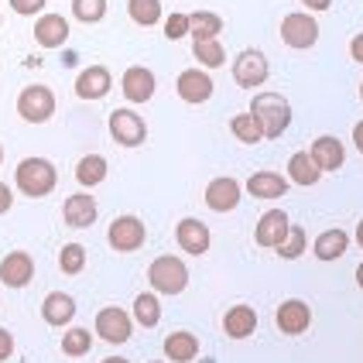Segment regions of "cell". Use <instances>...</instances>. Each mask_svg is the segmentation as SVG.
I'll return each instance as SVG.
<instances>
[{"instance_id":"cell-1","label":"cell","mask_w":363,"mask_h":363,"mask_svg":"<svg viewBox=\"0 0 363 363\" xmlns=\"http://www.w3.org/2000/svg\"><path fill=\"white\" fill-rule=\"evenodd\" d=\"M250 117L257 121L264 138H281L284 127L291 123V103L284 100L281 93H261L250 100Z\"/></svg>"},{"instance_id":"cell-2","label":"cell","mask_w":363,"mask_h":363,"mask_svg":"<svg viewBox=\"0 0 363 363\" xmlns=\"http://www.w3.org/2000/svg\"><path fill=\"white\" fill-rule=\"evenodd\" d=\"M14 182L28 199H41V196L55 192L59 175H55V164L45 162V158H24L18 164V172H14Z\"/></svg>"},{"instance_id":"cell-3","label":"cell","mask_w":363,"mask_h":363,"mask_svg":"<svg viewBox=\"0 0 363 363\" xmlns=\"http://www.w3.org/2000/svg\"><path fill=\"white\" fill-rule=\"evenodd\" d=\"M147 281H151L155 291H162V295H179V291H185V284H189V267H185L179 257L164 254L158 261H151Z\"/></svg>"},{"instance_id":"cell-4","label":"cell","mask_w":363,"mask_h":363,"mask_svg":"<svg viewBox=\"0 0 363 363\" xmlns=\"http://www.w3.org/2000/svg\"><path fill=\"white\" fill-rule=\"evenodd\" d=\"M18 113H21V121H28V123L52 121V113H55V93L48 86H41V82L24 86L18 96Z\"/></svg>"},{"instance_id":"cell-5","label":"cell","mask_w":363,"mask_h":363,"mask_svg":"<svg viewBox=\"0 0 363 363\" xmlns=\"http://www.w3.org/2000/svg\"><path fill=\"white\" fill-rule=\"evenodd\" d=\"M267 76H271V65L264 59V52H257V48H243L240 55H237V62H233V82L243 86V89L264 86Z\"/></svg>"},{"instance_id":"cell-6","label":"cell","mask_w":363,"mask_h":363,"mask_svg":"<svg viewBox=\"0 0 363 363\" xmlns=\"http://www.w3.org/2000/svg\"><path fill=\"white\" fill-rule=\"evenodd\" d=\"M106 240L121 254H134V250L144 247L147 233H144V223L138 216H117V220L110 223V230H106Z\"/></svg>"},{"instance_id":"cell-7","label":"cell","mask_w":363,"mask_h":363,"mask_svg":"<svg viewBox=\"0 0 363 363\" xmlns=\"http://www.w3.org/2000/svg\"><path fill=\"white\" fill-rule=\"evenodd\" d=\"M110 138L123 147H141L147 141V127L134 110H113L110 113Z\"/></svg>"},{"instance_id":"cell-8","label":"cell","mask_w":363,"mask_h":363,"mask_svg":"<svg viewBox=\"0 0 363 363\" xmlns=\"http://www.w3.org/2000/svg\"><path fill=\"white\" fill-rule=\"evenodd\" d=\"M315 38H319V21L312 18V14L295 11V14H288L281 21V41L288 48H312Z\"/></svg>"},{"instance_id":"cell-9","label":"cell","mask_w":363,"mask_h":363,"mask_svg":"<svg viewBox=\"0 0 363 363\" xmlns=\"http://www.w3.org/2000/svg\"><path fill=\"white\" fill-rule=\"evenodd\" d=\"M130 319H134V315H127L117 305L100 308V312H96V333H100V340H106V343H127L130 333H134V323H130Z\"/></svg>"},{"instance_id":"cell-10","label":"cell","mask_w":363,"mask_h":363,"mask_svg":"<svg viewBox=\"0 0 363 363\" xmlns=\"http://www.w3.org/2000/svg\"><path fill=\"white\" fill-rule=\"evenodd\" d=\"M31 278H35V261H31V254L11 250V254L0 261V281L7 284V288H28Z\"/></svg>"},{"instance_id":"cell-11","label":"cell","mask_w":363,"mask_h":363,"mask_svg":"<svg viewBox=\"0 0 363 363\" xmlns=\"http://www.w3.org/2000/svg\"><path fill=\"white\" fill-rule=\"evenodd\" d=\"M175 240H179V247L185 254L199 257V254H206L213 247V233H209V226L202 220H182L175 226Z\"/></svg>"},{"instance_id":"cell-12","label":"cell","mask_w":363,"mask_h":363,"mask_svg":"<svg viewBox=\"0 0 363 363\" xmlns=\"http://www.w3.org/2000/svg\"><path fill=\"white\" fill-rule=\"evenodd\" d=\"M62 216L65 223L72 226V230H86V226H93L96 216H100V202L93 199L89 192H79V196H69L65 206H62Z\"/></svg>"},{"instance_id":"cell-13","label":"cell","mask_w":363,"mask_h":363,"mask_svg":"<svg viewBox=\"0 0 363 363\" xmlns=\"http://www.w3.org/2000/svg\"><path fill=\"white\" fill-rule=\"evenodd\" d=\"M278 329L284 336H302L305 329L312 325V308L302 302V298H288V302L278 305Z\"/></svg>"},{"instance_id":"cell-14","label":"cell","mask_w":363,"mask_h":363,"mask_svg":"<svg viewBox=\"0 0 363 363\" xmlns=\"http://www.w3.org/2000/svg\"><path fill=\"white\" fill-rule=\"evenodd\" d=\"M237 202H240V182L237 179L220 175L206 185V206L213 213H230V209H237Z\"/></svg>"},{"instance_id":"cell-15","label":"cell","mask_w":363,"mask_h":363,"mask_svg":"<svg viewBox=\"0 0 363 363\" xmlns=\"http://www.w3.org/2000/svg\"><path fill=\"white\" fill-rule=\"evenodd\" d=\"M175 89L185 103H206L213 96V76L202 72V69H185L175 82Z\"/></svg>"},{"instance_id":"cell-16","label":"cell","mask_w":363,"mask_h":363,"mask_svg":"<svg viewBox=\"0 0 363 363\" xmlns=\"http://www.w3.org/2000/svg\"><path fill=\"white\" fill-rule=\"evenodd\" d=\"M110 86H113L110 69H103V65H89V69H82L79 79H76V96H79V100H100V96L110 93Z\"/></svg>"},{"instance_id":"cell-17","label":"cell","mask_w":363,"mask_h":363,"mask_svg":"<svg viewBox=\"0 0 363 363\" xmlns=\"http://www.w3.org/2000/svg\"><path fill=\"white\" fill-rule=\"evenodd\" d=\"M155 96V72L144 65H130L123 72V100L130 103H147Z\"/></svg>"},{"instance_id":"cell-18","label":"cell","mask_w":363,"mask_h":363,"mask_svg":"<svg viewBox=\"0 0 363 363\" xmlns=\"http://www.w3.org/2000/svg\"><path fill=\"white\" fill-rule=\"evenodd\" d=\"M308 155H312V162L319 164V172H336L346 162V151L340 138H315L312 147H308Z\"/></svg>"},{"instance_id":"cell-19","label":"cell","mask_w":363,"mask_h":363,"mask_svg":"<svg viewBox=\"0 0 363 363\" xmlns=\"http://www.w3.org/2000/svg\"><path fill=\"white\" fill-rule=\"evenodd\" d=\"M254 329H257V312H254L250 305H233V308H226V315H223V333H226L230 340H247V336H254Z\"/></svg>"},{"instance_id":"cell-20","label":"cell","mask_w":363,"mask_h":363,"mask_svg":"<svg viewBox=\"0 0 363 363\" xmlns=\"http://www.w3.org/2000/svg\"><path fill=\"white\" fill-rule=\"evenodd\" d=\"M288 230H291L288 213H284V209H271V213H264L261 223H257V243L274 250V247H278V243L288 237Z\"/></svg>"},{"instance_id":"cell-21","label":"cell","mask_w":363,"mask_h":363,"mask_svg":"<svg viewBox=\"0 0 363 363\" xmlns=\"http://www.w3.org/2000/svg\"><path fill=\"white\" fill-rule=\"evenodd\" d=\"M69 38V21L62 14H45V18L35 21V41L41 48H59Z\"/></svg>"},{"instance_id":"cell-22","label":"cell","mask_w":363,"mask_h":363,"mask_svg":"<svg viewBox=\"0 0 363 363\" xmlns=\"http://www.w3.org/2000/svg\"><path fill=\"white\" fill-rule=\"evenodd\" d=\"M247 192L254 199H281L284 192H288V182L278 172H254L250 182H247Z\"/></svg>"},{"instance_id":"cell-23","label":"cell","mask_w":363,"mask_h":363,"mask_svg":"<svg viewBox=\"0 0 363 363\" xmlns=\"http://www.w3.org/2000/svg\"><path fill=\"white\" fill-rule=\"evenodd\" d=\"M41 315H45V323L48 325H69L76 319V302L65 295V291H52L45 305H41Z\"/></svg>"},{"instance_id":"cell-24","label":"cell","mask_w":363,"mask_h":363,"mask_svg":"<svg viewBox=\"0 0 363 363\" xmlns=\"http://www.w3.org/2000/svg\"><path fill=\"white\" fill-rule=\"evenodd\" d=\"M164 357L172 363H192L199 357V340L192 336V333H168V340H164Z\"/></svg>"},{"instance_id":"cell-25","label":"cell","mask_w":363,"mask_h":363,"mask_svg":"<svg viewBox=\"0 0 363 363\" xmlns=\"http://www.w3.org/2000/svg\"><path fill=\"white\" fill-rule=\"evenodd\" d=\"M223 31V18L213 14V11H196L189 14V35L192 41H213Z\"/></svg>"},{"instance_id":"cell-26","label":"cell","mask_w":363,"mask_h":363,"mask_svg":"<svg viewBox=\"0 0 363 363\" xmlns=\"http://www.w3.org/2000/svg\"><path fill=\"white\" fill-rule=\"evenodd\" d=\"M346 247H350L346 230H325V233H319V240H315V257L319 261H336V257L346 254Z\"/></svg>"},{"instance_id":"cell-27","label":"cell","mask_w":363,"mask_h":363,"mask_svg":"<svg viewBox=\"0 0 363 363\" xmlns=\"http://www.w3.org/2000/svg\"><path fill=\"white\" fill-rule=\"evenodd\" d=\"M319 164L312 162V155L308 151H298V155H291V162H288V179L295 182V185H315L319 182Z\"/></svg>"},{"instance_id":"cell-28","label":"cell","mask_w":363,"mask_h":363,"mask_svg":"<svg viewBox=\"0 0 363 363\" xmlns=\"http://www.w3.org/2000/svg\"><path fill=\"white\" fill-rule=\"evenodd\" d=\"M76 179H79L86 189L100 185V182L106 179V158H103V155H86V158H79V164H76Z\"/></svg>"},{"instance_id":"cell-29","label":"cell","mask_w":363,"mask_h":363,"mask_svg":"<svg viewBox=\"0 0 363 363\" xmlns=\"http://www.w3.org/2000/svg\"><path fill=\"white\" fill-rule=\"evenodd\" d=\"M134 319L144 325V329H155V325L162 323V305L155 298V291H144L134 298Z\"/></svg>"},{"instance_id":"cell-30","label":"cell","mask_w":363,"mask_h":363,"mask_svg":"<svg viewBox=\"0 0 363 363\" xmlns=\"http://www.w3.org/2000/svg\"><path fill=\"white\" fill-rule=\"evenodd\" d=\"M127 11H130V21H134V24L155 28V24L162 21V0H130Z\"/></svg>"},{"instance_id":"cell-31","label":"cell","mask_w":363,"mask_h":363,"mask_svg":"<svg viewBox=\"0 0 363 363\" xmlns=\"http://www.w3.org/2000/svg\"><path fill=\"white\" fill-rule=\"evenodd\" d=\"M89 346H93V336H89L86 329H79V325H72V329L62 336V353H65V357H86Z\"/></svg>"},{"instance_id":"cell-32","label":"cell","mask_w":363,"mask_h":363,"mask_svg":"<svg viewBox=\"0 0 363 363\" xmlns=\"http://www.w3.org/2000/svg\"><path fill=\"white\" fill-rule=\"evenodd\" d=\"M230 130H233V138L243 144H257L264 141V134H261V127H257V121L250 117V113H237L233 121H230Z\"/></svg>"},{"instance_id":"cell-33","label":"cell","mask_w":363,"mask_h":363,"mask_svg":"<svg viewBox=\"0 0 363 363\" xmlns=\"http://www.w3.org/2000/svg\"><path fill=\"white\" fill-rule=\"evenodd\" d=\"M274 250H278V257H281V261H295V257H302L305 254V230L302 226H291V230H288V237H284Z\"/></svg>"},{"instance_id":"cell-34","label":"cell","mask_w":363,"mask_h":363,"mask_svg":"<svg viewBox=\"0 0 363 363\" xmlns=\"http://www.w3.org/2000/svg\"><path fill=\"white\" fill-rule=\"evenodd\" d=\"M192 52H196V59H199L206 69H220L223 62H226V52H223V45L216 38L213 41H196Z\"/></svg>"},{"instance_id":"cell-35","label":"cell","mask_w":363,"mask_h":363,"mask_svg":"<svg viewBox=\"0 0 363 363\" xmlns=\"http://www.w3.org/2000/svg\"><path fill=\"white\" fill-rule=\"evenodd\" d=\"M59 264L65 274H79L82 267H86V247L82 243H65L59 254Z\"/></svg>"},{"instance_id":"cell-36","label":"cell","mask_w":363,"mask_h":363,"mask_svg":"<svg viewBox=\"0 0 363 363\" xmlns=\"http://www.w3.org/2000/svg\"><path fill=\"white\" fill-rule=\"evenodd\" d=\"M72 14L82 24H96L106 14V0H72Z\"/></svg>"},{"instance_id":"cell-37","label":"cell","mask_w":363,"mask_h":363,"mask_svg":"<svg viewBox=\"0 0 363 363\" xmlns=\"http://www.w3.org/2000/svg\"><path fill=\"white\" fill-rule=\"evenodd\" d=\"M164 35L172 41L185 38V35H189V14H168V18H164Z\"/></svg>"},{"instance_id":"cell-38","label":"cell","mask_w":363,"mask_h":363,"mask_svg":"<svg viewBox=\"0 0 363 363\" xmlns=\"http://www.w3.org/2000/svg\"><path fill=\"white\" fill-rule=\"evenodd\" d=\"M11 7H14L18 14L28 18V14H38L41 7H45V0H11Z\"/></svg>"},{"instance_id":"cell-39","label":"cell","mask_w":363,"mask_h":363,"mask_svg":"<svg viewBox=\"0 0 363 363\" xmlns=\"http://www.w3.org/2000/svg\"><path fill=\"white\" fill-rule=\"evenodd\" d=\"M11 353H14V336L7 329H0V363L11 360Z\"/></svg>"},{"instance_id":"cell-40","label":"cell","mask_w":363,"mask_h":363,"mask_svg":"<svg viewBox=\"0 0 363 363\" xmlns=\"http://www.w3.org/2000/svg\"><path fill=\"white\" fill-rule=\"evenodd\" d=\"M11 202H14V192H11V189H7V185L0 182V216H4V213L11 209Z\"/></svg>"},{"instance_id":"cell-41","label":"cell","mask_w":363,"mask_h":363,"mask_svg":"<svg viewBox=\"0 0 363 363\" xmlns=\"http://www.w3.org/2000/svg\"><path fill=\"white\" fill-rule=\"evenodd\" d=\"M350 55H353V62H360V65H363V31L350 41Z\"/></svg>"},{"instance_id":"cell-42","label":"cell","mask_w":363,"mask_h":363,"mask_svg":"<svg viewBox=\"0 0 363 363\" xmlns=\"http://www.w3.org/2000/svg\"><path fill=\"white\" fill-rule=\"evenodd\" d=\"M305 7H308V11H329V4H333V0H302Z\"/></svg>"},{"instance_id":"cell-43","label":"cell","mask_w":363,"mask_h":363,"mask_svg":"<svg viewBox=\"0 0 363 363\" xmlns=\"http://www.w3.org/2000/svg\"><path fill=\"white\" fill-rule=\"evenodd\" d=\"M353 144H357V151L363 155V121L357 123V127H353Z\"/></svg>"},{"instance_id":"cell-44","label":"cell","mask_w":363,"mask_h":363,"mask_svg":"<svg viewBox=\"0 0 363 363\" xmlns=\"http://www.w3.org/2000/svg\"><path fill=\"white\" fill-rule=\"evenodd\" d=\"M357 243H360V247H363V220L357 223Z\"/></svg>"},{"instance_id":"cell-45","label":"cell","mask_w":363,"mask_h":363,"mask_svg":"<svg viewBox=\"0 0 363 363\" xmlns=\"http://www.w3.org/2000/svg\"><path fill=\"white\" fill-rule=\"evenodd\" d=\"M357 284H360V288H363V264H360V267H357Z\"/></svg>"},{"instance_id":"cell-46","label":"cell","mask_w":363,"mask_h":363,"mask_svg":"<svg viewBox=\"0 0 363 363\" xmlns=\"http://www.w3.org/2000/svg\"><path fill=\"white\" fill-rule=\"evenodd\" d=\"M103 363H127V360H123V357H106Z\"/></svg>"},{"instance_id":"cell-47","label":"cell","mask_w":363,"mask_h":363,"mask_svg":"<svg viewBox=\"0 0 363 363\" xmlns=\"http://www.w3.org/2000/svg\"><path fill=\"white\" fill-rule=\"evenodd\" d=\"M360 100H363V82H360Z\"/></svg>"},{"instance_id":"cell-48","label":"cell","mask_w":363,"mask_h":363,"mask_svg":"<svg viewBox=\"0 0 363 363\" xmlns=\"http://www.w3.org/2000/svg\"><path fill=\"white\" fill-rule=\"evenodd\" d=\"M0 162H4V147H0Z\"/></svg>"},{"instance_id":"cell-49","label":"cell","mask_w":363,"mask_h":363,"mask_svg":"<svg viewBox=\"0 0 363 363\" xmlns=\"http://www.w3.org/2000/svg\"><path fill=\"white\" fill-rule=\"evenodd\" d=\"M151 363H155V360H151Z\"/></svg>"},{"instance_id":"cell-50","label":"cell","mask_w":363,"mask_h":363,"mask_svg":"<svg viewBox=\"0 0 363 363\" xmlns=\"http://www.w3.org/2000/svg\"><path fill=\"white\" fill-rule=\"evenodd\" d=\"M0 21H4V18H0Z\"/></svg>"}]
</instances>
